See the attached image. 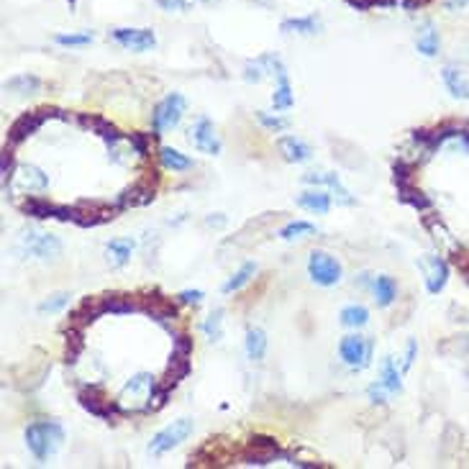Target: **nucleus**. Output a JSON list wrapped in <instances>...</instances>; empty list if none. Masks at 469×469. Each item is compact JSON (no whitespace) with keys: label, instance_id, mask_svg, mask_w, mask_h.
<instances>
[{"label":"nucleus","instance_id":"nucleus-8","mask_svg":"<svg viewBox=\"0 0 469 469\" xmlns=\"http://www.w3.org/2000/svg\"><path fill=\"white\" fill-rule=\"evenodd\" d=\"M57 116V111H49V108H44V111H36V113H23L21 118H16L13 126L8 129V144L16 146L21 144L23 138H28L31 133L39 131V126L47 121V118Z\"/></svg>","mask_w":469,"mask_h":469},{"label":"nucleus","instance_id":"nucleus-28","mask_svg":"<svg viewBox=\"0 0 469 469\" xmlns=\"http://www.w3.org/2000/svg\"><path fill=\"white\" fill-rule=\"evenodd\" d=\"M285 31V34H305L311 36L316 34L318 28H321V21L318 18H313V16H308V18H287V21H283V26H280Z\"/></svg>","mask_w":469,"mask_h":469},{"label":"nucleus","instance_id":"nucleus-19","mask_svg":"<svg viewBox=\"0 0 469 469\" xmlns=\"http://www.w3.org/2000/svg\"><path fill=\"white\" fill-rule=\"evenodd\" d=\"M154 190L146 185H136L131 187V190H124V193L118 195L116 201V208H131V206H149V203H154Z\"/></svg>","mask_w":469,"mask_h":469},{"label":"nucleus","instance_id":"nucleus-37","mask_svg":"<svg viewBox=\"0 0 469 469\" xmlns=\"http://www.w3.org/2000/svg\"><path fill=\"white\" fill-rule=\"evenodd\" d=\"M100 305H103V313H118V316L136 311V305H133L131 300H124V297H116V295L103 297V300H100Z\"/></svg>","mask_w":469,"mask_h":469},{"label":"nucleus","instance_id":"nucleus-39","mask_svg":"<svg viewBox=\"0 0 469 469\" xmlns=\"http://www.w3.org/2000/svg\"><path fill=\"white\" fill-rule=\"evenodd\" d=\"M256 118H259V124H262L264 129H269V131H283V129H287V126H290V121H287V118L269 116V113H264V111H256Z\"/></svg>","mask_w":469,"mask_h":469},{"label":"nucleus","instance_id":"nucleus-29","mask_svg":"<svg viewBox=\"0 0 469 469\" xmlns=\"http://www.w3.org/2000/svg\"><path fill=\"white\" fill-rule=\"evenodd\" d=\"M398 190H400V201L405 203V206L415 208V210H428V208H431V198H428L426 193H421V190H415L410 182L400 185Z\"/></svg>","mask_w":469,"mask_h":469},{"label":"nucleus","instance_id":"nucleus-33","mask_svg":"<svg viewBox=\"0 0 469 469\" xmlns=\"http://www.w3.org/2000/svg\"><path fill=\"white\" fill-rule=\"evenodd\" d=\"M203 333H206L208 341H221V336H223V311L221 308L210 311V316L203 321Z\"/></svg>","mask_w":469,"mask_h":469},{"label":"nucleus","instance_id":"nucleus-34","mask_svg":"<svg viewBox=\"0 0 469 469\" xmlns=\"http://www.w3.org/2000/svg\"><path fill=\"white\" fill-rule=\"evenodd\" d=\"M42 88V80L34 75H18V77H11L6 83V90H13V93H36V90Z\"/></svg>","mask_w":469,"mask_h":469},{"label":"nucleus","instance_id":"nucleus-30","mask_svg":"<svg viewBox=\"0 0 469 469\" xmlns=\"http://www.w3.org/2000/svg\"><path fill=\"white\" fill-rule=\"evenodd\" d=\"M21 208H23V213L34 215V218H57V208L59 206H52V203L44 201V198H28Z\"/></svg>","mask_w":469,"mask_h":469},{"label":"nucleus","instance_id":"nucleus-3","mask_svg":"<svg viewBox=\"0 0 469 469\" xmlns=\"http://www.w3.org/2000/svg\"><path fill=\"white\" fill-rule=\"evenodd\" d=\"M308 275H311L313 283L321 285V287H333V285L341 283L344 269H341L336 256L318 249V251H311V256H308Z\"/></svg>","mask_w":469,"mask_h":469},{"label":"nucleus","instance_id":"nucleus-44","mask_svg":"<svg viewBox=\"0 0 469 469\" xmlns=\"http://www.w3.org/2000/svg\"><path fill=\"white\" fill-rule=\"evenodd\" d=\"M415 354H418V344H415L413 338L408 341V352H405V359H403V372H408L410 367H413L415 362Z\"/></svg>","mask_w":469,"mask_h":469},{"label":"nucleus","instance_id":"nucleus-35","mask_svg":"<svg viewBox=\"0 0 469 469\" xmlns=\"http://www.w3.org/2000/svg\"><path fill=\"white\" fill-rule=\"evenodd\" d=\"M308 234H316V226L308 221H290L287 226L280 231V239L285 242H292V239H300V236H308Z\"/></svg>","mask_w":469,"mask_h":469},{"label":"nucleus","instance_id":"nucleus-20","mask_svg":"<svg viewBox=\"0 0 469 469\" xmlns=\"http://www.w3.org/2000/svg\"><path fill=\"white\" fill-rule=\"evenodd\" d=\"M133 247H136V244H133L131 239H113V242L105 244V256H108V262H111L113 267H124V264L131 259Z\"/></svg>","mask_w":469,"mask_h":469},{"label":"nucleus","instance_id":"nucleus-25","mask_svg":"<svg viewBox=\"0 0 469 469\" xmlns=\"http://www.w3.org/2000/svg\"><path fill=\"white\" fill-rule=\"evenodd\" d=\"M190 374V359L187 357H174L170 359V364H167V374H165V387H174L177 382H182Z\"/></svg>","mask_w":469,"mask_h":469},{"label":"nucleus","instance_id":"nucleus-22","mask_svg":"<svg viewBox=\"0 0 469 469\" xmlns=\"http://www.w3.org/2000/svg\"><path fill=\"white\" fill-rule=\"evenodd\" d=\"M244 349H247V357L251 362H262L264 354H267V336H264L262 328H249Z\"/></svg>","mask_w":469,"mask_h":469},{"label":"nucleus","instance_id":"nucleus-4","mask_svg":"<svg viewBox=\"0 0 469 469\" xmlns=\"http://www.w3.org/2000/svg\"><path fill=\"white\" fill-rule=\"evenodd\" d=\"M193 421L190 418H179V421H172L167 428H162L159 434L152 436V441H149V454L152 456H162L167 451H172L174 446L185 441L187 436L193 434Z\"/></svg>","mask_w":469,"mask_h":469},{"label":"nucleus","instance_id":"nucleus-45","mask_svg":"<svg viewBox=\"0 0 469 469\" xmlns=\"http://www.w3.org/2000/svg\"><path fill=\"white\" fill-rule=\"evenodd\" d=\"M179 300H182V303L198 305L203 300V292L201 290H182V292H179Z\"/></svg>","mask_w":469,"mask_h":469},{"label":"nucleus","instance_id":"nucleus-17","mask_svg":"<svg viewBox=\"0 0 469 469\" xmlns=\"http://www.w3.org/2000/svg\"><path fill=\"white\" fill-rule=\"evenodd\" d=\"M441 77H444V85H446V90L451 93V95L459 97V100H469V77L464 75L462 69L444 67Z\"/></svg>","mask_w":469,"mask_h":469},{"label":"nucleus","instance_id":"nucleus-40","mask_svg":"<svg viewBox=\"0 0 469 469\" xmlns=\"http://www.w3.org/2000/svg\"><path fill=\"white\" fill-rule=\"evenodd\" d=\"M57 44L59 47H88L93 44V34H59Z\"/></svg>","mask_w":469,"mask_h":469},{"label":"nucleus","instance_id":"nucleus-38","mask_svg":"<svg viewBox=\"0 0 469 469\" xmlns=\"http://www.w3.org/2000/svg\"><path fill=\"white\" fill-rule=\"evenodd\" d=\"M93 131L97 133V136L103 138L108 146H116L118 141H121V133H118V129L113 124H108L105 118H95V126H93Z\"/></svg>","mask_w":469,"mask_h":469},{"label":"nucleus","instance_id":"nucleus-47","mask_svg":"<svg viewBox=\"0 0 469 469\" xmlns=\"http://www.w3.org/2000/svg\"><path fill=\"white\" fill-rule=\"evenodd\" d=\"M467 6H469V0H446L449 11H456V8H459V11H464Z\"/></svg>","mask_w":469,"mask_h":469},{"label":"nucleus","instance_id":"nucleus-48","mask_svg":"<svg viewBox=\"0 0 469 469\" xmlns=\"http://www.w3.org/2000/svg\"><path fill=\"white\" fill-rule=\"evenodd\" d=\"M226 218H206V226H223Z\"/></svg>","mask_w":469,"mask_h":469},{"label":"nucleus","instance_id":"nucleus-12","mask_svg":"<svg viewBox=\"0 0 469 469\" xmlns=\"http://www.w3.org/2000/svg\"><path fill=\"white\" fill-rule=\"evenodd\" d=\"M80 405L85 408V410H90L93 415H97V418H103V421H111L113 415H118V403H111V400H103L100 398V393H97L95 387H85L83 393H80Z\"/></svg>","mask_w":469,"mask_h":469},{"label":"nucleus","instance_id":"nucleus-2","mask_svg":"<svg viewBox=\"0 0 469 469\" xmlns=\"http://www.w3.org/2000/svg\"><path fill=\"white\" fill-rule=\"evenodd\" d=\"M185 108H187V100L179 95V93H170V95H165L152 113V131L162 133V131H170V129H177L179 121H182Z\"/></svg>","mask_w":469,"mask_h":469},{"label":"nucleus","instance_id":"nucleus-31","mask_svg":"<svg viewBox=\"0 0 469 469\" xmlns=\"http://www.w3.org/2000/svg\"><path fill=\"white\" fill-rule=\"evenodd\" d=\"M439 34H436L434 26H426L418 34V39H415V47H418V52H421L423 57H436L439 54Z\"/></svg>","mask_w":469,"mask_h":469},{"label":"nucleus","instance_id":"nucleus-43","mask_svg":"<svg viewBox=\"0 0 469 469\" xmlns=\"http://www.w3.org/2000/svg\"><path fill=\"white\" fill-rule=\"evenodd\" d=\"M129 144L136 149L138 157H146V154H149V141H146L144 133H131V136H129Z\"/></svg>","mask_w":469,"mask_h":469},{"label":"nucleus","instance_id":"nucleus-5","mask_svg":"<svg viewBox=\"0 0 469 469\" xmlns=\"http://www.w3.org/2000/svg\"><path fill=\"white\" fill-rule=\"evenodd\" d=\"M372 352H374V341L367 336H344L341 344H338V354L344 359L346 367L352 369H367L372 364Z\"/></svg>","mask_w":469,"mask_h":469},{"label":"nucleus","instance_id":"nucleus-24","mask_svg":"<svg viewBox=\"0 0 469 469\" xmlns=\"http://www.w3.org/2000/svg\"><path fill=\"white\" fill-rule=\"evenodd\" d=\"M159 159H162V165H165L167 170H172V172H185V170L193 167V159L185 157V154L177 152V149H172V146H162V149H159Z\"/></svg>","mask_w":469,"mask_h":469},{"label":"nucleus","instance_id":"nucleus-6","mask_svg":"<svg viewBox=\"0 0 469 469\" xmlns=\"http://www.w3.org/2000/svg\"><path fill=\"white\" fill-rule=\"evenodd\" d=\"M62 242L52 234H42V231H28L21 236V251L26 256H36V259H57L62 256Z\"/></svg>","mask_w":469,"mask_h":469},{"label":"nucleus","instance_id":"nucleus-49","mask_svg":"<svg viewBox=\"0 0 469 469\" xmlns=\"http://www.w3.org/2000/svg\"><path fill=\"white\" fill-rule=\"evenodd\" d=\"M198 3H218V0H198Z\"/></svg>","mask_w":469,"mask_h":469},{"label":"nucleus","instance_id":"nucleus-1","mask_svg":"<svg viewBox=\"0 0 469 469\" xmlns=\"http://www.w3.org/2000/svg\"><path fill=\"white\" fill-rule=\"evenodd\" d=\"M62 441H64V431L54 421H36L26 428V446L39 462H44V459H49V456L54 454V449Z\"/></svg>","mask_w":469,"mask_h":469},{"label":"nucleus","instance_id":"nucleus-23","mask_svg":"<svg viewBox=\"0 0 469 469\" xmlns=\"http://www.w3.org/2000/svg\"><path fill=\"white\" fill-rule=\"evenodd\" d=\"M426 228L431 231V236H434V242L436 247L441 249V251H456V242H454V236L449 234L446 226H444L439 218H426Z\"/></svg>","mask_w":469,"mask_h":469},{"label":"nucleus","instance_id":"nucleus-15","mask_svg":"<svg viewBox=\"0 0 469 469\" xmlns=\"http://www.w3.org/2000/svg\"><path fill=\"white\" fill-rule=\"evenodd\" d=\"M275 80H277V90H275V95H272V105H275V111H287V108H292L295 97H292L290 77H287V69H285V64H280V67H277Z\"/></svg>","mask_w":469,"mask_h":469},{"label":"nucleus","instance_id":"nucleus-42","mask_svg":"<svg viewBox=\"0 0 469 469\" xmlns=\"http://www.w3.org/2000/svg\"><path fill=\"white\" fill-rule=\"evenodd\" d=\"M367 395H369V400H372L374 405H377V403H387V398H390V393H387L385 385H382L380 380L367 387Z\"/></svg>","mask_w":469,"mask_h":469},{"label":"nucleus","instance_id":"nucleus-7","mask_svg":"<svg viewBox=\"0 0 469 469\" xmlns=\"http://www.w3.org/2000/svg\"><path fill=\"white\" fill-rule=\"evenodd\" d=\"M190 141L195 144L198 152L210 154V157L221 154V149H223L221 138H218V133H215L213 124H210L206 116H201L193 126H190Z\"/></svg>","mask_w":469,"mask_h":469},{"label":"nucleus","instance_id":"nucleus-14","mask_svg":"<svg viewBox=\"0 0 469 469\" xmlns=\"http://www.w3.org/2000/svg\"><path fill=\"white\" fill-rule=\"evenodd\" d=\"M13 177L18 179V185H21L23 190H28V193H42V190H47L49 187V174L44 172V170H39V167H34V165L18 167V174H13Z\"/></svg>","mask_w":469,"mask_h":469},{"label":"nucleus","instance_id":"nucleus-36","mask_svg":"<svg viewBox=\"0 0 469 469\" xmlns=\"http://www.w3.org/2000/svg\"><path fill=\"white\" fill-rule=\"evenodd\" d=\"M69 305V292H54V295H49L47 300H42L39 303V313H44V316H52V313H59L64 311Z\"/></svg>","mask_w":469,"mask_h":469},{"label":"nucleus","instance_id":"nucleus-41","mask_svg":"<svg viewBox=\"0 0 469 469\" xmlns=\"http://www.w3.org/2000/svg\"><path fill=\"white\" fill-rule=\"evenodd\" d=\"M174 357H187L190 359V354H193V338L185 336V333H179V336H174Z\"/></svg>","mask_w":469,"mask_h":469},{"label":"nucleus","instance_id":"nucleus-18","mask_svg":"<svg viewBox=\"0 0 469 469\" xmlns=\"http://www.w3.org/2000/svg\"><path fill=\"white\" fill-rule=\"evenodd\" d=\"M372 292H374V300L380 308H387V305L395 303V297H398V283H395L390 275H380L372 280Z\"/></svg>","mask_w":469,"mask_h":469},{"label":"nucleus","instance_id":"nucleus-9","mask_svg":"<svg viewBox=\"0 0 469 469\" xmlns=\"http://www.w3.org/2000/svg\"><path fill=\"white\" fill-rule=\"evenodd\" d=\"M111 36L113 42H118L124 49H131V52H146V49L157 47V36L152 28H113Z\"/></svg>","mask_w":469,"mask_h":469},{"label":"nucleus","instance_id":"nucleus-21","mask_svg":"<svg viewBox=\"0 0 469 469\" xmlns=\"http://www.w3.org/2000/svg\"><path fill=\"white\" fill-rule=\"evenodd\" d=\"M380 382L385 385V390L390 395H398L403 390V369H398L393 357L382 359V367H380Z\"/></svg>","mask_w":469,"mask_h":469},{"label":"nucleus","instance_id":"nucleus-10","mask_svg":"<svg viewBox=\"0 0 469 469\" xmlns=\"http://www.w3.org/2000/svg\"><path fill=\"white\" fill-rule=\"evenodd\" d=\"M418 267H421L423 277H426V287L431 295H439V292L446 287V280H449V267L446 262H444L441 256L436 254H426L418 262Z\"/></svg>","mask_w":469,"mask_h":469},{"label":"nucleus","instance_id":"nucleus-16","mask_svg":"<svg viewBox=\"0 0 469 469\" xmlns=\"http://www.w3.org/2000/svg\"><path fill=\"white\" fill-rule=\"evenodd\" d=\"M331 198L333 195H328L326 190L313 187V190H305V193L297 195V206L311 210V213H328L331 210Z\"/></svg>","mask_w":469,"mask_h":469},{"label":"nucleus","instance_id":"nucleus-46","mask_svg":"<svg viewBox=\"0 0 469 469\" xmlns=\"http://www.w3.org/2000/svg\"><path fill=\"white\" fill-rule=\"evenodd\" d=\"M159 8H165V11H185L187 0H157Z\"/></svg>","mask_w":469,"mask_h":469},{"label":"nucleus","instance_id":"nucleus-27","mask_svg":"<svg viewBox=\"0 0 469 469\" xmlns=\"http://www.w3.org/2000/svg\"><path fill=\"white\" fill-rule=\"evenodd\" d=\"M369 323V311L364 305H346L341 311V326L346 328H364Z\"/></svg>","mask_w":469,"mask_h":469},{"label":"nucleus","instance_id":"nucleus-26","mask_svg":"<svg viewBox=\"0 0 469 469\" xmlns=\"http://www.w3.org/2000/svg\"><path fill=\"white\" fill-rule=\"evenodd\" d=\"M154 390H157V382H154V377H152V374L141 372V374H133L131 380L126 382L124 395H131V398H136V395H146V400H149V395H152Z\"/></svg>","mask_w":469,"mask_h":469},{"label":"nucleus","instance_id":"nucleus-13","mask_svg":"<svg viewBox=\"0 0 469 469\" xmlns=\"http://www.w3.org/2000/svg\"><path fill=\"white\" fill-rule=\"evenodd\" d=\"M277 146H280L283 157L287 159V162H295V165H303V162H308V159L313 157L311 144L297 136H283L277 141Z\"/></svg>","mask_w":469,"mask_h":469},{"label":"nucleus","instance_id":"nucleus-11","mask_svg":"<svg viewBox=\"0 0 469 469\" xmlns=\"http://www.w3.org/2000/svg\"><path fill=\"white\" fill-rule=\"evenodd\" d=\"M303 182L305 185H313V187H328V190L333 193V198H336L338 206H354L352 193L341 185L338 174H333V172H308V174H303Z\"/></svg>","mask_w":469,"mask_h":469},{"label":"nucleus","instance_id":"nucleus-32","mask_svg":"<svg viewBox=\"0 0 469 469\" xmlns=\"http://www.w3.org/2000/svg\"><path fill=\"white\" fill-rule=\"evenodd\" d=\"M254 272H256V264H254V262H247V264H242V269H239V272H236V275L231 277V280H228L226 285H223V292H226V295H231V292L242 290L244 285H247L249 280H251V277H254Z\"/></svg>","mask_w":469,"mask_h":469}]
</instances>
